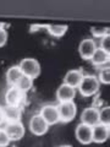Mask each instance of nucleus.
Returning a JSON list of instances; mask_svg holds the SVG:
<instances>
[{"mask_svg": "<svg viewBox=\"0 0 110 147\" xmlns=\"http://www.w3.org/2000/svg\"><path fill=\"white\" fill-rule=\"evenodd\" d=\"M99 81L97 79V76L94 75H85L82 79L80 86L77 87L80 91V93L83 97H92L99 91Z\"/></svg>", "mask_w": 110, "mask_h": 147, "instance_id": "obj_1", "label": "nucleus"}, {"mask_svg": "<svg viewBox=\"0 0 110 147\" xmlns=\"http://www.w3.org/2000/svg\"><path fill=\"white\" fill-rule=\"evenodd\" d=\"M58 113H59V119L62 123H68L73 120L77 113V105L76 103L71 100V102H60L56 104Z\"/></svg>", "mask_w": 110, "mask_h": 147, "instance_id": "obj_2", "label": "nucleus"}, {"mask_svg": "<svg viewBox=\"0 0 110 147\" xmlns=\"http://www.w3.org/2000/svg\"><path fill=\"white\" fill-rule=\"evenodd\" d=\"M21 71L23 75L31 77V79H36L40 74V64L34 58H25L22 59L18 64Z\"/></svg>", "mask_w": 110, "mask_h": 147, "instance_id": "obj_3", "label": "nucleus"}, {"mask_svg": "<svg viewBox=\"0 0 110 147\" xmlns=\"http://www.w3.org/2000/svg\"><path fill=\"white\" fill-rule=\"evenodd\" d=\"M1 129L5 130L7 134L10 141H18L21 140L25 135V126L20 121H12V123H6Z\"/></svg>", "mask_w": 110, "mask_h": 147, "instance_id": "obj_4", "label": "nucleus"}, {"mask_svg": "<svg viewBox=\"0 0 110 147\" xmlns=\"http://www.w3.org/2000/svg\"><path fill=\"white\" fill-rule=\"evenodd\" d=\"M25 97H26V93H23L16 86H10L5 92V102L7 105L21 107L22 102L25 100Z\"/></svg>", "mask_w": 110, "mask_h": 147, "instance_id": "obj_5", "label": "nucleus"}, {"mask_svg": "<svg viewBox=\"0 0 110 147\" xmlns=\"http://www.w3.org/2000/svg\"><path fill=\"white\" fill-rule=\"evenodd\" d=\"M28 127H30L32 134L40 136V135H44L45 132L48 131L49 125L47 124V121L39 115V114H34V115H32L31 119H30Z\"/></svg>", "mask_w": 110, "mask_h": 147, "instance_id": "obj_6", "label": "nucleus"}, {"mask_svg": "<svg viewBox=\"0 0 110 147\" xmlns=\"http://www.w3.org/2000/svg\"><path fill=\"white\" fill-rule=\"evenodd\" d=\"M38 114L47 121L48 125H54V124L60 121L58 108L55 104H44L43 107L40 108V112Z\"/></svg>", "mask_w": 110, "mask_h": 147, "instance_id": "obj_7", "label": "nucleus"}, {"mask_svg": "<svg viewBox=\"0 0 110 147\" xmlns=\"http://www.w3.org/2000/svg\"><path fill=\"white\" fill-rule=\"evenodd\" d=\"M110 135V126L98 123L97 125L92 126V142L103 144L109 139Z\"/></svg>", "mask_w": 110, "mask_h": 147, "instance_id": "obj_8", "label": "nucleus"}, {"mask_svg": "<svg viewBox=\"0 0 110 147\" xmlns=\"http://www.w3.org/2000/svg\"><path fill=\"white\" fill-rule=\"evenodd\" d=\"M81 123L88 126H94L99 123V109L95 107H88L82 110Z\"/></svg>", "mask_w": 110, "mask_h": 147, "instance_id": "obj_9", "label": "nucleus"}, {"mask_svg": "<svg viewBox=\"0 0 110 147\" xmlns=\"http://www.w3.org/2000/svg\"><path fill=\"white\" fill-rule=\"evenodd\" d=\"M97 43L94 42V39L92 38H85L81 40V43L78 45V53L80 55L86 60H89L92 58V55L97 49Z\"/></svg>", "mask_w": 110, "mask_h": 147, "instance_id": "obj_10", "label": "nucleus"}, {"mask_svg": "<svg viewBox=\"0 0 110 147\" xmlns=\"http://www.w3.org/2000/svg\"><path fill=\"white\" fill-rule=\"evenodd\" d=\"M85 76V72L81 70V69H72V70H68L65 74V77H64V84H66L68 86L73 87V88H77L80 86L82 79Z\"/></svg>", "mask_w": 110, "mask_h": 147, "instance_id": "obj_11", "label": "nucleus"}, {"mask_svg": "<svg viewBox=\"0 0 110 147\" xmlns=\"http://www.w3.org/2000/svg\"><path fill=\"white\" fill-rule=\"evenodd\" d=\"M75 135H76V139L82 145H89L92 142V126L80 123L76 126Z\"/></svg>", "mask_w": 110, "mask_h": 147, "instance_id": "obj_12", "label": "nucleus"}, {"mask_svg": "<svg viewBox=\"0 0 110 147\" xmlns=\"http://www.w3.org/2000/svg\"><path fill=\"white\" fill-rule=\"evenodd\" d=\"M75 96H76V88L64 84V82L56 90V98L59 100V103L60 102H71V100H73V98H75Z\"/></svg>", "mask_w": 110, "mask_h": 147, "instance_id": "obj_13", "label": "nucleus"}, {"mask_svg": "<svg viewBox=\"0 0 110 147\" xmlns=\"http://www.w3.org/2000/svg\"><path fill=\"white\" fill-rule=\"evenodd\" d=\"M4 110V117H5L6 123H12V121H20L21 118V107H16V105H7L5 104L3 107Z\"/></svg>", "mask_w": 110, "mask_h": 147, "instance_id": "obj_14", "label": "nucleus"}, {"mask_svg": "<svg viewBox=\"0 0 110 147\" xmlns=\"http://www.w3.org/2000/svg\"><path fill=\"white\" fill-rule=\"evenodd\" d=\"M109 59H110V53L105 52V50L100 49V48H97L89 60L95 66H103L109 63Z\"/></svg>", "mask_w": 110, "mask_h": 147, "instance_id": "obj_15", "label": "nucleus"}, {"mask_svg": "<svg viewBox=\"0 0 110 147\" xmlns=\"http://www.w3.org/2000/svg\"><path fill=\"white\" fill-rule=\"evenodd\" d=\"M22 71H21V69L18 65H12L7 69V71H6V81H7V84L10 85V86H16L17 85V82L18 80L22 77Z\"/></svg>", "mask_w": 110, "mask_h": 147, "instance_id": "obj_16", "label": "nucleus"}, {"mask_svg": "<svg viewBox=\"0 0 110 147\" xmlns=\"http://www.w3.org/2000/svg\"><path fill=\"white\" fill-rule=\"evenodd\" d=\"M45 28L54 37H62L67 31V25H56V24H49L45 25Z\"/></svg>", "mask_w": 110, "mask_h": 147, "instance_id": "obj_17", "label": "nucleus"}, {"mask_svg": "<svg viewBox=\"0 0 110 147\" xmlns=\"http://www.w3.org/2000/svg\"><path fill=\"white\" fill-rule=\"evenodd\" d=\"M32 86H33V79H31V77L26 76V75H22V77L20 80H18L16 87L17 88H20L23 93H26V92H28Z\"/></svg>", "mask_w": 110, "mask_h": 147, "instance_id": "obj_18", "label": "nucleus"}, {"mask_svg": "<svg viewBox=\"0 0 110 147\" xmlns=\"http://www.w3.org/2000/svg\"><path fill=\"white\" fill-rule=\"evenodd\" d=\"M97 79L99 81V84H105V85L109 84V82H110V70H109V66H105L103 69H100L99 72H98Z\"/></svg>", "mask_w": 110, "mask_h": 147, "instance_id": "obj_19", "label": "nucleus"}, {"mask_svg": "<svg viewBox=\"0 0 110 147\" xmlns=\"http://www.w3.org/2000/svg\"><path fill=\"white\" fill-rule=\"evenodd\" d=\"M110 121V109L109 105H104L102 109H99V123L104 125H109Z\"/></svg>", "mask_w": 110, "mask_h": 147, "instance_id": "obj_20", "label": "nucleus"}, {"mask_svg": "<svg viewBox=\"0 0 110 147\" xmlns=\"http://www.w3.org/2000/svg\"><path fill=\"white\" fill-rule=\"evenodd\" d=\"M91 32L92 34H93L94 37H98V38H102V37H104L105 34H109V27L108 26H94L91 28Z\"/></svg>", "mask_w": 110, "mask_h": 147, "instance_id": "obj_21", "label": "nucleus"}, {"mask_svg": "<svg viewBox=\"0 0 110 147\" xmlns=\"http://www.w3.org/2000/svg\"><path fill=\"white\" fill-rule=\"evenodd\" d=\"M99 48L110 53V34H105L102 38H99Z\"/></svg>", "mask_w": 110, "mask_h": 147, "instance_id": "obj_22", "label": "nucleus"}, {"mask_svg": "<svg viewBox=\"0 0 110 147\" xmlns=\"http://www.w3.org/2000/svg\"><path fill=\"white\" fill-rule=\"evenodd\" d=\"M7 40V32L5 30V25L0 22V47H3Z\"/></svg>", "mask_w": 110, "mask_h": 147, "instance_id": "obj_23", "label": "nucleus"}, {"mask_svg": "<svg viewBox=\"0 0 110 147\" xmlns=\"http://www.w3.org/2000/svg\"><path fill=\"white\" fill-rule=\"evenodd\" d=\"M10 139H9L7 134L5 132L4 129H0V147H6L9 144H10Z\"/></svg>", "mask_w": 110, "mask_h": 147, "instance_id": "obj_24", "label": "nucleus"}, {"mask_svg": "<svg viewBox=\"0 0 110 147\" xmlns=\"http://www.w3.org/2000/svg\"><path fill=\"white\" fill-rule=\"evenodd\" d=\"M3 124L5 125L6 121H5V117H4V110H3V107L0 105V129H1Z\"/></svg>", "mask_w": 110, "mask_h": 147, "instance_id": "obj_25", "label": "nucleus"}, {"mask_svg": "<svg viewBox=\"0 0 110 147\" xmlns=\"http://www.w3.org/2000/svg\"><path fill=\"white\" fill-rule=\"evenodd\" d=\"M39 28H45V25H32L31 26V31H38Z\"/></svg>", "mask_w": 110, "mask_h": 147, "instance_id": "obj_26", "label": "nucleus"}, {"mask_svg": "<svg viewBox=\"0 0 110 147\" xmlns=\"http://www.w3.org/2000/svg\"><path fill=\"white\" fill-rule=\"evenodd\" d=\"M58 147H72L71 145H61V146H58Z\"/></svg>", "mask_w": 110, "mask_h": 147, "instance_id": "obj_27", "label": "nucleus"}]
</instances>
